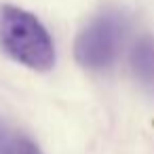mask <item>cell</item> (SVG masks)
<instances>
[{
  "mask_svg": "<svg viewBox=\"0 0 154 154\" xmlns=\"http://www.w3.org/2000/svg\"><path fill=\"white\" fill-rule=\"evenodd\" d=\"M0 47L30 70L47 72L55 66V47L47 28L19 7H0Z\"/></svg>",
  "mask_w": 154,
  "mask_h": 154,
  "instance_id": "1",
  "label": "cell"
},
{
  "mask_svg": "<svg viewBox=\"0 0 154 154\" xmlns=\"http://www.w3.org/2000/svg\"><path fill=\"white\" fill-rule=\"evenodd\" d=\"M131 70L137 82L154 93V38L141 36L131 49Z\"/></svg>",
  "mask_w": 154,
  "mask_h": 154,
  "instance_id": "3",
  "label": "cell"
},
{
  "mask_svg": "<svg viewBox=\"0 0 154 154\" xmlns=\"http://www.w3.org/2000/svg\"><path fill=\"white\" fill-rule=\"evenodd\" d=\"M0 154H42L40 148L19 129L0 118Z\"/></svg>",
  "mask_w": 154,
  "mask_h": 154,
  "instance_id": "4",
  "label": "cell"
},
{
  "mask_svg": "<svg viewBox=\"0 0 154 154\" xmlns=\"http://www.w3.org/2000/svg\"><path fill=\"white\" fill-rule=\"evenodd\" d=\"M127 34V19L116 11H106L91 19L74 42L76 61L87 70H106L120 55Z\"/></svg>",
  "mask_w": 154,
  "mask_h": 154,
  "instance_id": "2",
  "label": "cell"
}]
</instances>
